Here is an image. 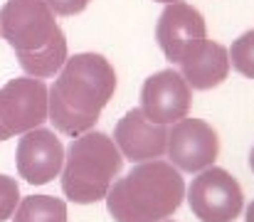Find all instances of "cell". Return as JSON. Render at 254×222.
I'll return each mask as SVG.
<instances>
[{"label": "cell", "instance_id": "1", "mask_svg": "<svg viewBox=\"0 0 254 222\" xmlns=\"http://www.w3.org/2000/svg\"><path fill=\"white\" fill-rule=\"evenodd\" d=\"M104 200L114 222H163L183 205L185 180L168 160H146L116 178Z\"/></svg>", "mask_w": 254, "mask_h": 222}, {"label": "cell", "instance_id": "11", "mask_svg": "<svg viewBox=\"0 0 254 222\" xmlns=\"http://www.w3.org/2000/svg\"><path fill=\"white\" fill-rule=\"evenodd\" d=\"M156 37H158V45H161L166 60L178 65V60L192 42L207 37V25L192 5L180 0V2L166 5V10L161 12Z\"/></svg>", "mask_w": 254, "mask_h": 222}, {"label": "cell", "instance_id": "8", "mask_svg": "<svg viewBox=\"0 0 254 222\" xmlns=\"http://www.w3.org/2000/svg\"><path fill=\"white\" fill-rule=\"evenodd\" d=\"M192 89L175 70H161L151 74L141 86V111L148 121L170 126L190 114Z\"/></svg>", "mask_w": 254, "mask_h": 222}, {"label": "cell", "instance_id": "4", "mask_svg": "<svg viewBox=\"0 0 254 222\" xmlns=\"http://www.w3.org/2000/svg\"><path fill=\"white\" fill-rule=\"evenodd\" d=\"M185 195L192 215L200 222H235L245 208L242 185L232 173L217 165L200 170Z\"/></svg>", "mask_w": 254, "mask_h": 222}, {"label": "cell", "instance_id": "5", "mask_svg": "<svg viewBox=\"0 0 254 222\" xmlns=\"http://www.w3.org/2000/svg\"><path fill=\"white\" fill-rule=\"evenodd\" d=\"M57 30L55 12L45 0H5L0 7V35L15 52L45 47Z\"/></svg>", "mask_w": 254, "mask_h": 222}, {"label": "cell", "instance_id": "16", "mask_svg": "<svg viewBox=\"0 0 254 222\" xmlns=\"http://www.w3.org/2000/svg\"><path fill=\"white\" fill-rule=\"evenodd\" d=\"M227 57H230V67H235L247 79H254V30H247L232 42Z\"/></svg>", "mask_w": 254, "mask_h": 222}, {"label": "cell", "instance_id": "6", "mask_svg": "<svg viewBox=\"0 0 254 222\" xmlns=\"http://www.w3.org/2000/svg\"><path fill=\"white\" fill-rule=\"evenodd\" d=\"M220 153L217 131L202 119H180L168 126L166 155L173 168L180 173H200L215 165Z\"/></svg>", "mask_w": 254, "mask_h": 222}, {"label": "cell", "instance_id": "10", "mask_svg": "<svg viewBox=\"0 0 254 222\" xmlns=\"http://www.w3.org/2000/svg\"><path fill=\"white\" fill-rule=\"evenodd\" d=\"M114 144L121 150L124 160H131V163L158 160V158L166 155L168 126L148 121L146 114L136 106V109L126 111L124 119L116 124Z\"/></svg>", "mask_w": 254, "mask_h": 222}, {"label": "cell", "instance_id": "21", "mask_svg": "<svg viewBox=\"0 0 254 222\" xmlns=\"http://www.w3.org/2000/svg\"><path fill=\"white\" fill-rule=\"evenodd\" d=\"M250 165H252V173H254V146H252V153H250Z\"/></svg>", "mask_w": 254, "mask_h": 222}, {"label": "cell", "instance_id": "7", "mask_svg": "<svg viewBox=\"0 0 254 222\" xmlns=\"http://www.w3.org/2000/svg\"><path fill=\"white\" fill-rule=\"evenodd\" d=\"M47 121V84L17 76L0 86V124L10 136H22Z\"/></svg>", "mask_w": 254, "mask_h": 222}, {"label": "cell", "instance_id": "20", "mask_svg": "<svg viewBox=\"0 0 254 222\" xmlns=\"http://www.w3.org/2000/svg\"><path fill=\"white\" fill-rule=\"evenodd\" d=\"M7 139H12V136H10V134H7V129L0 124V141H7Z\"/></svg>", "mask_w": 254, "mask_h": 222}, {"label": "cell", "instance_id": "2", "mask_svg": "<svg viewBox=\"0 0 254 222\" xmlns=\"http://www.w3.org/2000/svg\"><path fill=\"white\" fill-rule=\"evenodd\" d=\"M124 155L114 139L104 131H86L72 139L64 150L62 165V193L69 203L94 205L106 198L114 180L121 175Z\"/></svg>", "mask_w": 254, "mask_h": 222}, {"label": "cell", "instance_id": "14", "mask_svg": "<svg viewBox=\"0 0 254 222\" xmlns=\"http://www.w3.org/2000/svg\"><path fill=\"white\" fill-rule=\"evenodd\" d=\"M47 121L55 126V131L64 134V136H82L86 131H91L99 121V116H89V114H77L72 111L60 96L57 91L50 86L47 89Z\"/></svg>", "mask_w": 254, "mask_h": 222}, {"label": "cell", "instance_id": "13", "mask_svg": "<svg viewBox=\"0 0 254 222\" xmlns=\"http://www.w3.org/2000/svg\"><path fill=\"white\" fill-rule=\"evenodd\" d=\"M67 57H69L67 55V37L62 30H57L45 47H40L35 52H17V62H20L22 72L27 76H35V79H47V76L60 74Z\"/></svg>", "mask_w": 254, "mask_h": 222}, {"label": "cell", "instance_id": "19", "mask_svg": "<svg viewBox=\"0 0 254 222\" xmlns=\"http://www.w3.org/2000/svg\"><path fill=\"white\" fill-rule=\"evenodd\" d=\"M245 222H254V200L247 205V213H245Z\"/></svg>", "mask_w": 254, "mask_h": 222}, {"label": "cell", "instance_id": "12", "mask_svg": "<svg viewBox=\"0 0 254 222\" xmlns=\"http://www.w3.org/2000/svg\"><path fill=\"white\" fill-rule=\"evenodd\" d=\"M178 65H180V76L188 81L190 89H197V91L220 86L230 74L227 47H222L220 42H212L207 37L192 42L183 52Z\"/></svg>", "mask_w": 254, "mask_h": 222}, {"label": "cell", "instance_id": "22", "mask_svg": "<svg viewBox=\"0 0 254 222\" xmlns=\"http://www.w3.org/2000/svg\"><path fill=\"white\" fill-rule=\"evenodd\" d=\"M158 2H166V5H170V2H180V0H158Z\"/></svg>", "mask_w": 254, "mask_h": 222}, {"label": "cell", "instance_id": "9", "mask_svg": "<svg viewBox=\"0 0 254 222\" xmlns=\"http://www.w3.org/2000/svg\"><path fill=\"white\" fill-rule=\"evenodd\" d=\"M17 173L30 185H47L60 178L64 165V146L50 129H32L20 136L15 150Z\"/></svg>", "mask_w": 254, "mask_h": 222}, {"label": "cell", "instance_id": "18", "mask_svg": "<svg viewBox=\"0 0 254 222\" xmlns=\"http://www.w3.org/2000/svg\"><path fill=\"white\" fill-rule=\"evenodd\" d=\"M45 2L52 7L55 15H77L89 5V0H45Z\"/></svg>", "mask_w": 254, "mask_h": 222}, {"label": "cell", "instance_id": "17", "mask_svg": "<svg viewBox=\"0 0 254 222\" xmlns=\"http://www.w3.org/2000/svg\"><path fill=\"white\" fill-rule=\"evenodd\" d=\"M20 205V185L15 178L0 173V222L10 220Z\"/></svg>", "mask_w": 254, "mask_h": 222}, {"label": "cell", "instance_id": "23", "mask_svg": "<svg viewBox=\"0 0 254 222\" xmlns=\"http://www.w3.org/2000/svg\"><path fill=\"white\" fill-rule=\"evenodd\" d=\"M163 222H173V220H163Z\"/></svg>", "mask_w": 254, "mask_h": 222}, {"label": "cell", "instance_id": "3", "mask_svg": "<svg viewBox=\"0 0 254 222\" xmlns=\"http://www.w3.org/2000/svg\"><path fill=\"white\" fill-rule=\"evenodd\" d=\"M52 89L72 111L99 116L116 91V72L104 55L79 52L67 57Z\"/></svg>", "mask_w": 254, "mask_h": 222}, {"label": "cell", "instance_id": "15", "mask_svg": "<svg viewBox=\"0 0 254 222\" xmlns=\"http://www.w3.org/2000/svg\"><path fill=\"white\" fill-rule=\"evenodd\" d=\"M67 203L55 195H30L22 198L12 222H67Z\"/></svg>", "mask_w": 254, "mask_h": 222}]
</instances>
